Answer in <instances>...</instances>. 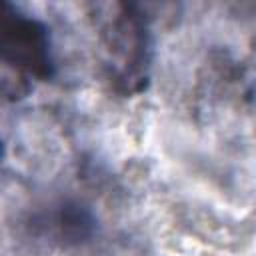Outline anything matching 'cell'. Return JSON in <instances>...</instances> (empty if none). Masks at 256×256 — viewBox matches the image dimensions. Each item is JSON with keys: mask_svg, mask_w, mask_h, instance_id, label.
<instances>
[{"mask_svg": "<svg viewBox=\"0 0 256 256\" xmlns=\"http://www.w3.org/2000/svg\"><path fill=\"white\" fill-rule=\"evenodd\" d=\"M2 50H4V58L12 54L14 62L16 58H20L34 70H38V66H46L42 32L36 30L34 22H28L24 18H16V16L2 18Z\"/></svg>", "mask_w": 256, "mask_h": 256, "instance_id": "cell-1", "label": "cell"}]
</instances>
